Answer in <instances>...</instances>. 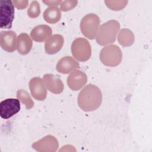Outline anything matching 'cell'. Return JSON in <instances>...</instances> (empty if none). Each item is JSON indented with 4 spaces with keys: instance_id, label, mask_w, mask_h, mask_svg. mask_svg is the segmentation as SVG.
<instances>
[{
    "instance_id": "44dd1931",
    "label": "cell",
    "mask_w": 152,
    "mask_h": 152,
    "mask_svg": "<svg viewBox=\"0 0 152 152\" xmlns=\"http://www.w3.org/2000/svg\"><path fill=\"white\" fill-rule=\"evenodd\" d=\"M107 7L112 10L118 11L124 8L127 4V1H105Z\"/></svg>"
},
{
    "instance_id": "30bf717a",
    "label": "cell",
    "mask_w": 152,
    "mask_h": 152,
    "mask_svg": "<svg viewBox=\"0 0 152 152\" xmlns=\"http://www.w3.org/2000/svg\"><path fill=\"white\" fill-rule=\"evenodd\" d=\"M87 82V76L84 72L75 70L71 72L67 78V84L70 89L77 91L81 89Z\"/></svg>"
},
{
    "instance_id": "ac0fdd59",
    "label": "cell",
    "mask_w": 152,
    "mask_h": 152,
    "mask_svg": "<svg viewBox=\"0 0 152 152\" xmlns=\"http://www.w3.org/2000/svg\"><path fill=\"white\" fill-rule=\"evenodd\" d=\"M118 42L123 46H129L133 44L134 42V35L129 29H122L118 36Z\"/></svg>"
},
{
    "instance_id": "4fadbf2b",
    "label": "cell",
    "mask_w": 152,
    "mask_h": 152,
    "mask_svg": "<svg viewBox=\"0 0 152 152\" xmlns=\"http://www.w3.org/2000/svg\"><path fill=\"white\" fill-rule=\"evenodd\" d=\"M64 37L61 34H53L46 39L45 49L47 53L53 55L58 52L63 46Z\"/></svg>"
},
{
    "instance_id": "9a60e30c",
    "label": "cell",
    "mask_w": 152,
    "mask_h": 152,
    "mask_svg": "<svg viewBox=\"0 0 152 152\" xmlns=\"http://www.w3.org/2000/svg\"><path fill=\"white\" fill-rule=\"evenodd\" d=\"M52 32L51 28L48 25H39L32 29L30 36L33 40L43 42L50 36Z\"/></svg>"
},
{
    "instance_id": "e0dca14e",
    "label": "cell",
    "mask_w": 152,
    "mask_h": 152,
    "mask_svg": "<svg viewBox=\"0 0 152 152\" xmlns=\"http://www.w3.org/2000/svg\"><path fill=\"white\" fill-rule=\"evenodd\" d=\"M43 18L48 23L55 24L61 18V13L57 7H50L47 8L43 12Z\"/></svg>"
},
{
    "instance_id": "7c38bea8",
    "label": "cell",
    "mask_w": 152,
    "mask_h": 152,
    "mask_svg": "<svg viewBox=\"0 0 152 152\" xmlns=\"http://www.w3.org/2000/svg\"><path fill=\"white\" fill-rule=\"evenodd\" d=\"M43 81L49 91L54 94H60L64 90V84L61 80L55 75L46 74L43 76Z\"/></svg>"
},
{
    "instance_id": "2e32d148",
    "label": "cell",
    "mask_w": 152,
    "mask_h": 152,
    "mask_svg": "<svg viewBox=\"0 0 152 152\" xmlns=\"http://www.w3.org/2000/svg\"><path fill=\"white\" fill-rule=\"evenodd\" d=\"M33 43L31 39L26 33H21L17 40V49L19 53L26 55L28 53L32 48Z\"/></svg>"
},
{
    "instance_id": "5b68a950",
    "label": "cell",
    "mask_w": 152,
    "mask_h": 152,
    "mask_svg": "<svg viewBox=\"0 0 152 152\" xmlns=\"http://www.w3.org/2000/svg\"><path fill=\"white\" fill-rule=\"evenodd\" d=\"M71 52L78 61L84 62L89 59L91 55V48L88 41L83 37L75 39L71 45Z\"/></svg>"
},
{
    "instance_id": "d6986e66",
    "label": "cell",
    "mask_w": 152,
    "mask_h": 152,
    "mask_svg": "<svg viewBox=\"0 0 152 152\" xmlns=\"http://www.w3.org/2000/svg\"><path fill=\"white\" fill-rule=\"evenodd\" d=\"M17 99L23 103L27 110L31 109L34 106V102L32 100L28 92L24 90H18L17 93Z\"/></svg>"
},
{
    "instance_id": "ffe728a7",
    "label": "cell",
    "mask_w": 152,
    "mask_h": 152,
    "mask_svg": "<svg viewBox=\"0 0 152 152\" xmlns=\"http://www.w3.org/2000/svg\"><path fill=\"white\" fill-rule=\"evenodd\" d=\"M40 14V4L37 1H33L31 2L30 7L27 10V14L30 18H36Z\"/></svg>"
},
{
    "instance_id": "6da1fadb",
    "label": "cell",
    "mask_w": 152,
    "mask_h": 152,
    "mask_svg": "<svg viewBox=\"0 0 152 152\" xmlns=\"http://www.w3.org/2000/svg\"><path fill=\"white\" fill-rule=\"evenodd\" d=\"M102 94L100 88L96 86L89 84L79 93L78 104L79 107L85 112L96 110L101 105Z\"/></svg>"
},
{
    "instance_id": "3957f363",
    "label": "cell",
    "mask_w": 152,
    "mask_h": 152,
    "mask_svg": "<svg viewBox=\"0 0 152 152\" xmlns=\"http://www.w3.org/2000/svg\"><path fill=\"white\" fill-rule=\"evenodd\" d=\"M99 56L103 64L107 66L115 67L121 63L122 53L118 46L111 45L104 47L101 50Z\"/></svg>"
},
{
    "instance_id": "7402d4cb",
    "label": "cell",
    "mask_w": 152,
    "mask_h": 152,
    "mask_svg": "<svg viewBox=\"0 0 152 152\" xmlns=\"http://www.w3.org/2000/svg\"><path fill=\"white\" fill-rule=\"evenodd\" d=\"M77 4V1H64L60 4V8L62 11H68L75 8Z\"/></svg>"
},
{
    "instance_id": "277c9868",
    "label": "cell",
    "mask_w": 152,
    "mask_h": 152,
    "mask_svg": "<svg viewBox=\"0 0 152 152\" xmlns=\"http://www.w3.org/2000/svg\"><path fill=\"white\" fill-rule=\"evenodd\" d=\"M100 19L97 15L91 13L85 15L80 23V30L87 38L93 40L96 37L99 28Z\"/></svg>"
},
{
    "instance_id": "8fae6325",
    "label": "cell",
    "mask_w": 152,
    "mask_h": 152,
    "mask_svg": "<svg viewBox=\"0 0 152 152\" xmlns=\"http://www.w3.org/2000/svg\"><path fill=\"white\" fill-rule=\"evenodd\" d=\"M17 35L15 32L2 31L0 33V45L1 48L8 52H12L17 49Z\"/></svg>"
},
{
    "instance_id": "8992f818",
    "label": "cell",
    "mask_w": 152,
    "mask_h": 152,
    "mask_svg": "<svg viewBox=\"0 0 152 152\" xmlns=\"http://www.w3.org/2000/svg\"><path fill=\"white\" fill-rule=\"evenodd\" d=\"M14 19V5L10 0L0 1V27L8 29L12 27Z\"/></svg>"
},
{
    "instance_id": "7a4b0ae2",
    "label": "cell",
    "mask_w": 152,
    "mask_h": 152,
    "mask_svg": "<svg viewBox=\"0 0 152 152\" xmlns=\"http://www.w3.org/2000/svg\"><path fill=\"white\" fill-rule=\"evenodd\" d=\"M120 28V24L116 20H109L103 24L98 30L96 41L101 46L113 43Z\"/></svg>"
},
{
    "instance_id": "5bb4252c",
    "label": "cell",
    "mask_w": 152,
    "mask_h": 152,
    "mask_svg": "<svg viewBox=\"0 0 152 152\" xmlns=\"http://www.w3.org/2000/svg\"><path fill=\"white\" fill-rule=\"evenodd\" d=\"M80 67L79 63L70 56L61 58L56 64V70L62 74H68Z\"/></svg>"
},
{
    "instance_id": "9c48e42d",
    "label": "cell",
    "mask_w": 152,
    "mask_h": 152,
    "mask_svg": "<svg viewBox=\"0 0 152 152\" xmlns=\"http://www.w3.org/2000/svg\"><path fill=\"white\" fill-rule=\"evenodd\" d=\"M29 88L31 96L37 100H44L47 96V90L43 80L34 77L29 82Z\"/></svg>"
},
{
    "instance_id": "603a6c76",
    "label": "cell",
    "mask_w": 152,
    "mask_h": 152,
    "mask_svg": "<svg viewBox=\"0 0 152 152\" xmlns=\"http://www.w3.org/2000/svg\"><path fill=\"white\" fill-rule=\"evenodd\" d=\"M13 3L15 7L19 10H22L26 8L28 5V1H13Z\"/></svg>"
},
{
    "instance_id": "ba28073f",
    "label": "cell",
    "mask_w": 152,
    "mask_h": 152,
    "mask_svg": "<svg viewBox=\"0 0 152 152\" xmlns=\"http://www.w3.org/2000/svg\"><path fill=\"white\" fill-rule=\"evenodd\" d=\"M59 147L57 139L50 135H46L32 144V147L38 151L53 152Z\"/></svg>"
},
{
    "instance_id": "52a82bcc",
    "label": "cell",
    "mask_w": 152,
    "mask_h": 152,
    "mask_svg": "<svg viewBox=\"0 0 152 152\" xmlns=\"http://www.w3.org/2000/svg\"><path fill=\"white\" fill-rule=\"evenodd\" d=\"M20 103L18 99H5L0 103V116L2 119H8L20 110Z\"/></svg>"
},
{
    "instance_id": "cb8c5ba5",
    "label": "cell",
    "mask_w": 152,
    "mask_h": 152,
    "mask_svg": "<svg viewBox=\"0 0 152 152\" xmlns=\"http://www.w3.org/2000/svg\"><path fill=\"white\" fill-rule=\"evenodd\" d=\"M62 1H43V2L45 3L46 5L55 7L60 5L62 3Z\"/></svg>"
}]
</instances>
